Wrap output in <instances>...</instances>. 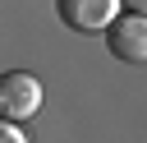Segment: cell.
<instances>
[{"label": "cell", "mask_w": 147, "mask_h": 143, "mask_svg": "<svg viewBox=\"0 0 147 143\" xmlns=\"http://www.w3.org/2000/svg\"><path fill=\"white\" fill-rule=\"evenodd\" d=\"M37 111H41V83L23 69L0 74V120L18 125V120H32Z\"/></svg>", "instance_id": "1"}, {"label": "cell", "mask_w": 147, "mask_h": 143, "mask_svg": "<svg viewBox=\"0 0 147 143\" xmlns=\"http://www.w3.org/2000/svg\"><path fill=\"white\" fill-rule=\"evenodd\" d=\"M106 46H110V55H119L124 65H142L147 60V18L142 14H115L110 23H106Z\"/></svg>", "instance_id": "2"}, {"label": "cell", "mask_w": 147, "mask_h": 143, "mask_svg": "<svg viewBox=\"0 0 147 143\" xmlns=\"http://www.w3.org/2000/svg\"><path fill=\"white\" fill-rule=\"evenodd\" d=\"M55 9L74 32H106V23L115 18L119 0H55Z\"/></svg>", "instance_id": "3"}, {"label": "cell", "mask_w": 147, "mask_h": 143, "mask_svg": "<svg viewBox=\"0 0 147 143\" xmlns=\"http://www.w3.org/2000/svg\"><path fill=\"white\" fill-rule=\"evenodd\" d=\"M0 143H28V138L18 134V125H9V120H0Z\"/></svg>", "instance_id": "4"}, {"label": "cell", "mask_w": 147, "mask_h": 143, "mask_svg": "<svg viewBox=\"0 0 147 143\" xmlns=\"http://www.w3.org/2000/svg\"><path fill=\"white\" fill-rule=\"evenodd\" d=\"M119 5H129V14H142L147 9V0H119Z\"/></svg>", "instance_id": "5"}]
</instances>
